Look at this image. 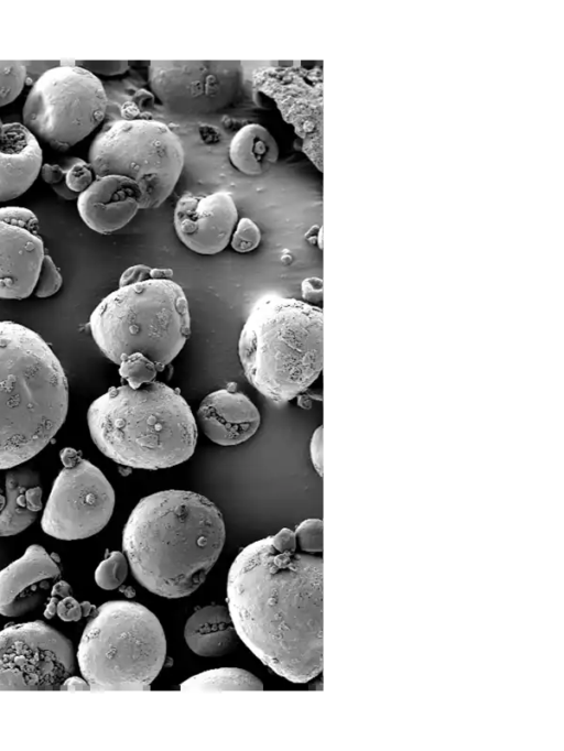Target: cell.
<instances>
[{
	"instance_id": "cell-18",
	"label": "cell",
	"mask_w": 564,
	"mask_h": 751,
	"mask_svg": "<svg viewBox=\"0 0 564 751\" xmlns=\"http://www.w3.org/2000/svg\"><path fill=\"white\" fill-rule=\"evenodd\" d=\"M43 164L39 140L22 123L4 124L0 139V203L24 194L37 178Z\"/></svg>"
},
{
	"instance_id": "cell-31",
	"label": "cell",
	"mask_w": 564,
	"mask_h": 751,
	"mask_svg": "<svg viewBox=\"0 0 564 751\" xmlns=\"http://www.w3.org/2000/svg\"><path fill=\"white\" fill-rule=\"evenodd\" d=\"M72 63L88 70L95 76L122 75L130 68V64L127 61H72Z\"/></svg>"
},
{
	"instance_id": "cell-5",
	"label": "cell",
	"mask_w": 564,
	"mask_h": 751,
	"mask_svg": "<svg viewBox=\"0 0 564 751\" xmlns=\"http://www.w3.org/2000/svg\"><path fill=\"white\" fill-rule=\"evenodd\" d=\"M170 269L137 264L123 271L118 287L89 316L100 351L113 363L141 352L160 371L181 352L191 335L188 302Z\"/></svg>"
},
{
	"instance_id": "cell-17",
	"label": "cell",
	"mask_w": 564,
	"mask_h": 751,
	"mask_svg": "<svg viewBox=\"0 0 564 751\" xmlns=\"http://www.w3.org/2000/svg\"><path fill=\"white\" fill-rule=\"evenodd\" d=\"M200 429L221 446L239 445L258 431L261 416L243 393L226 388L207 394L197 410Z\"/></svg>"
},
{
	"instance_id": "cell-27",
	"label": "cell",
	"mask_w": 564,
	"mask_h": 751,
	"mask_svg": "<svg viewBox=\"0 0 564 751\" xmlns=\"http://www.w3.org/2000/svg\"><path fill=\"white\" fill-rule=\"evenodd\" d=\"M299 549L322 554L323 552V522L321 519H307L301 522L294 531Z\"/></svg>"
},
{
	"instance_id": "cell-7",
	"label": "cell",
	"mask_w": 564,
	"mask_h": 751,
	"mask_svg": "<svg viewBox=\"0 0 564 751\" xmlns=\"http://www.w3.org/2000/svg\"><path fill=\"white\" fill-rule=\"evenodd\" d=\"M165 655V634L156 616L126 600L107 601L96 610L76 653L94 692L149 690Z\"/></svg>"
},
{
	"instance_id": "cell-33",
	"label": "cell",
	"mask_w": 564,
	"mask_h": 751,
	"mask_svg": "<svg viewBox=\"0 0 564 751\" xmlns=\"http://www.w3.org/2000/svg\"><path fill=\"white\" fill-rule=\"evenodd\" d=\"M310 455L312 464L317 474L323 476V426L315 429L310 443Z\"/></svg>"
},
{
	"instance_id": "cell-26",
	"label": "cell",
	"mask_w": 564,
	"mask_h": 751,
	"mask_svg": "<svg viewBox=\"0 0 564 751\" xmlns=\"http://www.w3.org/2000/svg\"><path fill=\"white\" fill-rule=\"evenodd\" d=\"M59 165L65 170L66 186L78 195L95 179L90 164L80 157L70 156L64 159Z\"/></svg>"
},
{
	"instance_id": "cell-11",
	"label": "cell",
	"mask_w": 564,
	"mask_h": 751,
	"mask_svg": "<svg viewBox=\"0 0 564 751\" xmlns=\"http://www.w3.org/2000/svg\"><path fill=\"white\" fill-rule=\"evenodd\" d=\"M243 79L239 61H152L151 91L174 115L204 116L235 100Z\"/></svg>"
},
{
	"instance_id": "cell-12",
	"label": "cell",
	"mask_w": 564,
	"mask_h": 751,
	"mask_svg": "<svg viewBox=\"0 0 564 751\" xmlns=\"http://www.w3.org/2000/svg\"><path fill=\"white\" fill-rule=\"evenodd\" d=\"M115 491L102 471L80 458L55 478L41 518L47 535L75 541L99 533L115 508Z\"/></svg>"
},
{
	"instance_id": "cell-24",
	"label": "cell",
	"mask_w": 564,
	"mask_h": 751,
	"mask_svg": "<svg viewBox=\"0 0 564 751\" xmlns=\"http://www.w3.org/2000/svg\"><path fill=\"white\" fill-rule=\"evenodd\" d=\"M118 366L120 377L132 389L154 381L158 371H160L156 364L141 352L123 357Z\"/></svg>"
},
{
	"instance_id": "cell-15",
	"label": "cell",
	"mask_w": 564,
	"mask_h": 751,
	"mask_svg": "<svg viewBox=\"0 0 564 751\" xmlns=\"http://www.w3.org/2000/svg\"><path fill=\"white\" fill-rule=\"evenodd\" d=\"M61 578L53 555L39 545H30L23 555L0 570V614L21 617L40 607Z\"/></svg>"
},
{
	"instance_id": "cell-8",
	"label": "cell",
	"mask_w": 564,
	"mask_h": 751,
	"mask_svg": "<svg viewBox=\"0 0 564 751\" xmlns=\"http://www.w3.org/2000/svg\"><path fill=\"white\" fill-rule=\"evenodd\" d=\"M95 177L120 175L134 181L141 209L160 207L173 193L184 166L180 138L163 122L121 119L102 127L88 151Z\"/></svg>"
},
{
	"instance_id": "cell-19",
	"label": "cell",
	"mask_w": 564,
	"mask_h": 751,
	"mask_svg": "<svg viewBox=\"0 0 564 751\" xmlns=\"http://www.w3.org/2000/svg\"><path fill=\"white\" fill-rule=\"evenodd\" d=\"M41 478L26 466L0 470V537L23 532L43 508Z\"/></svg>"
},
{
	"instance_id": "cell-10",
	"label": "cell",
	"mask_w": 564,
	"mask_h": 751,
	"mask_svg": "<svg viewBox=\"0 0 564 751\" xmlns=\"http://www.w3.org/2000/svg\"><path fill=\"white\" fill-rule=\"evenodd\" d=\"M68 638L41 620L0 631V690H57L75 672Z\"/></svg>"
},
{
	"instance_id": "cell-29",
	"label": "cell",
	"mask_w": 564,
	"mask_h": 751,
	"mask_svg": "<svg viewBox=\"0 0 564 751\" xmlns=\"http://www.w3.org/2000/svg\"><path fill=\"white\" fill-rule=\"evenodd\" d=\"M62 284L63 276L51 255L46 253L33 294L39 298L50 297L59 291Z\"/></svg>"
},
{
	"instance_id": "cell-34",
	"label": "cell",
	"mask_w": 564,
	"mask_h": 751,
	"mask_svg": "<svg viewBox=\"0 0 564 751\" xmlns=\"http://www.w3.org/2000/svg\"><path fill=\"white\" fill-rule=\"evenodd\" d=\"M322 293V281L316 277H310L302 282V295L305 301L314 300L315 296Z\"/></svg>"
},
{
	"instance_id": "cell-13",
	"label": "cell",
	"mask_w": 564,
	"mask_h": 751,
	"mask_svg": "<svg viewBox=\"0 0 564 751\" xmlns=\"http://www.w3.org/2000/svg\"><path fill=\"white\" fill-rule=\"evenodd\" d=\"M45 254L36 215L26 207H0V298L31 296Z\"/></svg>"
},
{
	"instance_id": "cell-16",
	"label": "cell",
	"mask_w": 564,
	"mask_h": 751,
	"mask_svg": "<svg viewBox=\"0 0 564 751\" xmlns=\"http://www.w3.org/2000/svg\"><path fill=\"white\" fill-rule=\"evenodd\" d=\"M139 185L120 175L95 177L77 197V210L91 230L112 233L127 226L141 209Z\"/></svg>"
},
{
	"instance_id": "cell-9",
	"label": "cell",
	"mask_w": 564,
	"mask_h": 751,
	"mask_svg": "<svg viewBox=\"0 0 564 751\" xmlns=\"http://www.w3.org/2000/svg\"><path fill=\"white\" fill-rule=\"evenodd\" d=\"M107 107L108 97L98 76L64 59L32 84L22 124L36 139L64 152L102 122Z\"/></svg>"
},
{
	"instance_id": "cell-22",
	"label": "cell",
	"mask_w": 564,
	"mask_h": 751,
	"mask_svg": "<svg viewBox=\"0 0 564 751\" xmlns=\"http://www.w3.org/2000/svg\"><path fill=\"white\" fill-rule=\"evenodd\" d=\"M181 690H262V682L238 667H221L196 674L180 685Z\"/></svg>"
},
{
	"instance_id": "cell-2",
	"label": "cell",
	"mask_w": 564,
	"mask_h": 751,
	"mask_svg": "<svg viewBox=\"0 0 564 751\" xmlns=\"http://www.w3.org/2000/svg\"><path fill=\"white\" fill-rule=\"evenodd\" d=\"M226 540L223 514L203 494L170 489L142 498L122 532L134 578L164 598L193 594L217 562Z\"/></svg>"
},
{
	"instance_id": "cell-1",
	"label": "cell",
	"mask_w": 564,
	"mask_h": 751,
	"mask_svg": "<svg viewBox=\"0 0 564 751\" xmlns=\"http://www.w3.org/2000/svg\"><path fill=\"white\" fill-rule=\"evenodd\" d=\"M228 610L238 636L269 668L293 683L323 670V557L279 549L271 536L232 562Z\"/></svg>"
},
{
	"instance_id": "cell-25",
	"label": "cell",
	"mask_w": 564,
	"mask_h": 751,
	"mask_svg": "<svg viewBox=\"0 0 564 751\" xmlns=\"http://www.w3.org/2000/svg\"><path fill=\"white\" fill-rule=\"evenodd\" d=\"M127 574V557L121 552L113 551L97 566L95 581L100 588L112 590L124 581Z\"/></svg>"
},
{
	"instance_id": "cell-3",
	"label": "cell",
	"mask_w": 564,
	"mask_h": 751,
	"mask_svg": "<svg viewBox=\"0 0 564 751\" xmlns=\"http://www.w3.org/2000/svg\"><path fill=\"white\" fill-rule=\"evenodd\" d=\"M68 400L64 368L44 338L0 320V470L48 445L66 420Z\"/></svg>"
},
{
	"instance_id": "cell-32",
	"label": "cell",
	"mask_w": 564,
	"mask_h": 751,
	"mask_svg": "<svg viewBox=\"0 0 564 751\" xmlns=\"http://www.w3.org/2000/svg\"><path fill=\"white\" fill-rule=\"evenodd\" d=\"M56 614L65 622L79 621L84 616L82 605L73 596L58 600Z\"/></svg>"
},
{
	"instance_id": "cell-36",
	"label": "cell",
	"mask_w": 564,
	"mask_h": 751,
	"mask_svg": "<svg viewBox=\"0 0 564 751\" xmlns=\"http://www.w3.org/2000/svg\"><path fill=\"white\" fill-rule=\"evenodd\" d=\"M59 456L64 467L72 466L82 458L76 449L69 447L64 448Z\"/></svg>"
},
{
	"instance_id": "cell-30",
	"label": "cell",
	"mask_w": 564,
	"mask_h": 751,
	"mask_svg": "<svg viewBox=\"0 0 564 751\" xmlns=\"http://www.w3.org/2000/svg\"><path fill=\"white\" fill-rule=\"evenodd\" d=\"M40 174L55 193L66 200L77 199L78 194L72 192L65 184V170L59 164H42Z\"/></svg>"
},
{
	"instance_id": "cell-20",
	"label": "cell",
	"mask_w": 564,
	"mask_h": 751,
	"mask_svg": "<svg viewBox=\"0 0 564 751\" xmlns=\"http://www.w3.org/2000/svg\"><path fill=\"white\" fill-rule=\"evenodd\" d=\"M184 638L194 653L206 657L230 653L239 640L229 610L223 605H209L195 611L186 621Z\"/></svg>"
},
{
	"instance_id": "cell-35",
	"label": "cell",
	"mask_w": 564,
	"mask_h": 751,
	"mask_svg": "<svg viewBox=\"0 0 564 751\" xmlns=\"http://www.w3.org/2000/svg\"><path fill=\"white\" fill-rule=\"evenodd\" d=\"M59 690L65 692H77V690H90V687L85 678L78 676H68L62 683Z\"/></svg>"
},
{
	"instance_id": "cell-23",
	"label": "cell",
	"mask_w": 564,
	"mask_h": 751,
	"mask_svg": "<svg viewBox=\"0 0 564 751\" xmlns=\"http://www.w3.org/2000/svg\"><path fill=\"white\" fill-rule=\"evenodd\" d=\"M28 70L22 61H0V107L14 101L22 92Z\"/></svg>"
},
{
	"instance_id": "cell-21",
	"label": "cell",
	"mask_w": 564,
	"mask_h": 751,
	"mask_svg": "<svg viewBox=\"0 0 564 751\" xmlns=\"http://www.w3.org/2000/svg\"><path fill=\"white\" fill-rule=\"evenodd\" d=\"M279 154V144L274 137L258 123L240 128L229 144V160L232 166L250 176L268 172L276 163Z\"/></svg>"
},
{
	"instance_id": "cell-6",
	"label": "cell",
	"mask_w": 564,
	"mask_h": 751,
	"mask_svg": "<svg viewBox=\"0 0 564 751\" xmlns=\"http://www.w3.org/2000/svg\"><path fill=\"white\" fill-rule=\"evenodd\" d=\"M238 355L248 382L274 403L307 390L323 369V312L278 294L251 308L240 331Z\"/></svg>"
},
{
	"instance_id": "cell-4",
	"label": "cell",
	"mask_w": 564,
	"mask_h": 751,
	"mask_svg": "<svg viewBox=\"0 0 564 751\" xmlns=\"http://www.w3.org/2000/svg\"><path fill=\"white\" fill-rule=\"evenodd\" d=\"M87 425L97 448L130 468L180 465L192 457L197 442L189 405L176 389L160 381L137 389L110 388L89 405Z\"/></svg>"
},
{
	"instance_id": "cell-37",
	"label": "cell",
	"mask_w": 564,
	"mask_h": 751,
	"mask_svg": "<svg viewBox=\"0 0 564 751\" xmlns=\"http://www.w3.org/2000/svg\"><path fill=\"white\" fill-rule=\"evenodd\" d=\"M50 595L61 598L72 596V587L68 583L59 579L52 587Z\"/></svg>"
},
{
	"instance_id": "cell-38",
	"label": "cell",
	"mask_w": 564,
	"mask_h": 751,
	"mask_svg": "<svg viewBox=\"0 0 564 751\" xmlns=\"http://www.w3.org/2000/svg\"><path fill=\"white\" fill-rule=\"evenodd\" d=\"M3 134H4V123L2 122V120L0 118V139L3 137Z\"/></svg>"
},
{
	"instance_id": "cell-14",
	"label": "cell",
	"mask_w": 564,
	"mask_h": 751,
	"mask_svg": "<svg viewBox=\"0 0 564 751\" xmlns=\"http://www.w3.org/2000/svg\"><path fill=\"white\" fill-rule=\"evenodd\" d=\"M238 222V210L227 192L185 195L174 208L173 225L180 241L191 251L214 255L230 242Z\"/></svg>"
},
{
	"instance_id": "cell-28",
	"label": "cell",
	"mask_w": 564,
	"mask_h": 751,
	"mask_svg": "<svg viewBox=\"0 0 564 751\" xmlns=\"http://www.w3.org/2000/svg\"><path fill=\"white\" fill-rule=\"evenodd\" d=\"M261 241V231L250 218L238 219L230 239L231 248L239 253L251 252L258 248Z\"/></svg>"
}]
</instances>
